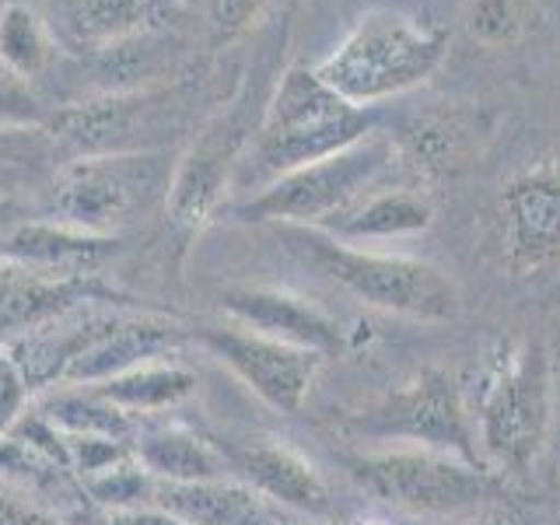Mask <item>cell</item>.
Listing matches in <instances>:
<instances>
[{"label": "cell", "mask_w": 560, "mask_h": 525, "mask_svg": "<svg viewBox=\"0 0 560 525\" xmlns=\"http://www.w3.org/2000/svg\"><path fill=\"white\" fill-rule=\"evenodd\" d=\"M378 130V109L347 102L308 67L280 74L249 151L232 175L228 192L238 200L267 189L280 175L354 148Z\"/></svg>", "instance_id": "6da1fadb"}, {"label": "cell", "mask_w": 560, "mask_h": 525, "mask_svg": "<svg viewBox=\"0 0 560 525\" xmlns=\"http://www.w3.org/2000/svg\"><path fill=\"white\" fill-rule=\"evenodd\" d=\"M480 459L498 477H522L557 434V375L536 337L501 340L469 402Z\"/></svg>", "instance_id": "7a4b0ae2"}, {"label": "cell", "mask_w": 560, "mask_h": 525, "mask_svg": "<svg viewBox=\"0 0 560 525\" xmlns=\"http://www.w3.org/2000/svg\"><path fill=\"white\" fill-rule=\"evenodd\" d=\"M284 39H288V25H280V32H273L270 43L253 57V67L245 70L235 95L218 113H210V119H203L197 133H192V144L179 158V165H175V179L168 192V214L175 224L183 228L207 224V218L228 197L232 175L242 162V154L249 151L262 122V113H267V102L280 81L277 60L284 52Z\"/></svg>", "instance_id": "3957f363"}, {"label": "cell", "mask_w": 560, "mask_h": 525, "mask_svg": "<svg viewBox=\"0 0 560 525\" xmlns=\"http://www.w3.org/2000/svg\"><path fill=\"white\" fill-rule=\"evenodd\" d=\"M294 256L329 284L378 312L413 323H448L463 308L459 284L434 262L413 256H389L326 235L323 228L280 224Z\"/></svg>", "instance_id": "277c9868"}, {"label": "cell", "mask_w": 560, "mask_h": 525, "mask_svg": "<svg viewBox=\"0 0 560 525\" xmlns=\"http://www.w3.org/2000/svg\"><path fill=\"white\" fill-rule=\"evenodd\" d=\"M448 32L420 25L417 18L378 8L358 18L343 43L315 67L332 92L347 102L378 109L402 92L424 84L448 52Z\"/></svg>", "instance_id": "5b68a950"}, {"label": "cell", "mask_w": 560, "mask_h": 525, "mask_svg": "<svg viewBox=\"0 0 560 525\" xmlns=\"http://www.w3.org/2000/svg\"><path fill=\"white\" fill-rule=\"evenodd\" d=\"M175 165L172 151L67 158L43 197V218L116 238L154 207H168Z\"/></svg>", "instance_id": "8992f818"}, {"label": "cell", "mask_w": 560, "mask_h": 525, "mask_svg": "<svg viewBox=\"0 0 560 525\" xmlns=\"http://www.w3.org/2000/svg\"><path fill=\"white\" fill-rule=\"evenodd\" d=\"M197 81L175 78L168 84L140 88V92L57 105L46 130L57 140L63 158L168 151L197 122Z\"/></svg>", "instance_id": "52a82bcc"}, {"label": "cell", "mask_w": 560, "mask_h": 525, "mask_svg": "<svg viewBox=\"0 0 560 525\" xmlns=\"http://www.w3.org/2000/svg\"><path fill=\"white\" fill-rule=\"evenodd\" d=\"M343 469L364 494L402 515L466 518L504 494L498 472L438 448H364L343 455Z\"/></svg>", "instance_id": "ba28073f"}, {"label": "cell", "mask_w": 560, "mask_h": 525, "mask_svg": "<svg viewBox=\"0 0 560 525\" xmlns=\"http://www.w3.org/2000/svg\"><path fill=\"white\" fill-rule=\"evenodd\" d=\"M399 168L393 137L375 130L372 137L358 140L354 148L337 151L323 162L302 165L280 175L267 189L253 197L235 200L232 214L245 224H302L323 228L337 218L368 189L385 183Z\"/></svg>", "instance_id": "9c48e42d"}, {"label": "cell", "mask_w": 560, "mask_h": 525, "mask_svg": "<svg viewBox=\"0 0 560 525\" xmlns=\"http://www.w3.org/2000/svg\"><path fill=\"white\" fill-rule=\"evenodd\" d=\"M347 424L350 431L372 438V442L438 448L483 466L469 399L463 396L459 382L442 368H420L410 382L385 393L368 410L350 417Z\"/></svg>", "instance_id": "30bf717a"}, {"label": "cell", "mask_w": 560, "mask_h": 525, "mask_svg": "<svg viewBox=\"0 0 560 525\" xmlns=\"http://www.w3.org/2000/svg\"><path fill=\"white\" fill-rule=\"evenodd\" d=\"M501 256L522 280L560 270V158L518 168L501 189Z\"/></svg>", "instance_id": "8fae6325"}, {"label": "cell", "mask_w": 560, "mask_h": 525, "mask_svg": "<svg viewBox=\"0 0 560 525\" xmlns=\"http://www.w3.org/2000/svg\"><path fill=\"white\" fill-rule=\"evenodd\" d=\"M197 340L224 361L232 372L249 385V389L280 413H298L315 385V375L323 368V354L280 343L253 329H221L207 326L197 332Z\"/></svg>", "instance_id": "7c38bea8"}, {"label": "cell", "mask_w": 560, "mask_h": 525, "mask_svg": "<svg viewBox=\"0 0 560 525\" xmlns=\"http://www.w3.org/2000/svg\"><path fill=\"white\" fill-rule=\"evenodd\" d=\"M389 137L399 168L410 172L417 183H434L477 162L490 140V119L466 105H438L399 122Z\"/></svg>", "instance_id": "4fadbf2b"}, {"label": "cell", "mask_w": 560, "mask_h": 525, "mask_svg": "<svg viewBox=\"0 0 560 525\" xmlns=\"http://www.w3.org/2000/svg\"><path fill=\"white\" fill-rule=\"evenodd\" d=\"M183 340L186 329L158 315H102L92 340L63 368L60 385H102L130 368L175 354Z\"/></svg>", "instance_id": "5bb4252c"}, {"label": "cell", "mask_w": 560, "mask_h": 525, "mask_svg": "<svg viewBox=\"0 0 560 525\" xmlns=\"http://www.w3.org/2000/svg\"><path fill=\"white\" fill-rule=\"evenodd\" d=\"M221 305L238 326L262 332V337L280 340V343L315 350V354H323V358H337L347 347L343 326L332 319L326 308L291 291L259 288V284L228 288L221 294Z\"/></svg>", "instance_id": "9a60e30c"}, {"label": "cell", "mask_w": 560, "mask_h": 525, "mask_svg": "<svg viewBox=\"0 0 560 525\" xmlns=\"http://www.w3.org/2000/svg\"><path fill=\"white\" fill-rule=\"evenodd\" d=\"M119 253V238L32 214L0 238V259L52 280H95Z\"/></svg>", "instance_id": "2e32d148"}, {"label": "cell", "mask_w": 560, "mask_h": 525, "mask_svg": "<svg viewBox=\"0 0 560 525\" xmlns=\"http://www.w3.org/2000/svg\"><path fill=\"white\" fill-rule=\"evenodd\" d=\"M162 0H46L43 18L60 52L92 60L154 25Z\"/></svg>", "instance_id": "e0dca14e"}, {"label": "cell", "mask_w": 560, "mask_h": 525, "mask_svg": "<svg viewBox=\"0 0 560 525\" xmlns=\"http://www.w3.org/2000/svg\"><path fill=\"white\" fill-rule=\"evenodd\" d=\"M109 298L102 280H52L0 259V340L39 329L60 315Z\"/></svg>", "instance_id": "ac0fdd59"}, {"label": "cell", "mask_w": 560, "mask_h": 525, "mask_svg": "<svg viewBox=\"0 0 560 525\" xmlns=\"http://www.w3.org/2000/svg\"><path fill=\"white\" fill-rule=\"evenodd\" d=\"M434 221V203L420 183H399L389 186V179L372 186L340 210L337 218H329L323 224V232L350 242V245H364V242H385V238H402V235H420L428 232Z\"/></svg>", "instance_id": "d6986e66"}, {"label": "cell", "mask_w": 560, "mask_h": 525, "mask_svg": "<svg viewBox=\"0 0 560 525\" xmlns=\"http://www.w3.org/2000/svg\"><path fill=\"white\" fill-rule=\"evenodd\" d=\"M151 504L183 518L186 525H273L270 501L232 477L192 483L154 480Z\"/></svg>", "instance_id": "ffe728a7"}, {"label": "cell", "mask_w": 560, "mask_h": 525, "mask_svg": "<svg viewBox=\"0 0 560 525\" xmlns=\"http://www.w3.org/2000/svg\"><path fill=\"white\" fill-rule=\"evenodd\" d=\"M235 459H238V472L245 477V483L259 490L267 501L294 508V512H308V515H323L329 508V494H326L319 469H315L302 452L277 445V442H256L249 448H242Z\"/></svg>", "instance_id": "44dd1931"}, {"label": "cell", "mask_w": 560, "mask_h": 525, "mask_svg": "<svg viewBox=\"0 0 560 525\" xmlns=\"http://www.w3.org/2000/svg\"><path fill=\"white\" fill-rule=\"evenodd\" d=\"M133 455L154 480H165V483H192V480L228 477L224 452H218L197 431H186L179 424L137 428Z\"/></svg>", "instance_id": "7402d4cb"}, {"label": "cell", "mask_w": 560, "mask_h": 525, "mask_svg": "<svg viewBox=\"0 0 560 525\" xmlns=\"http://www.w3.org/2000/svg\"><path fill=\"white\" fill-rule=\"evenodd\" d=\"M63 162L46 127H0V200H43Z\"/></svg>", "instance_id": "603a6c76"}, {"label": "cell", "mask_w": 560, "mask_h": 525, "mask_svg": "<svg viewBox=\"0 0 560 525\" xmlns=\"http://www.w3.org/2000/svg\"><path fill=\"white\" fill-rule=\"evenodd\" d=\"M98 396H105L119 407L122 413H158V410H172L186 402L197 393V375L189 372L186 364H175L168 358L162 361H148L140 368H130L102 385H92Z\"/></svg>", "instance_id": "cb8c5ba5"}, {"label": "cell", "mask_w": 560, "mask_h": 525, "mask_svg": "<svg viewBox=\"0 0 560 525\" xmlns=\"http://www.w3.org/2000/svg\"><path fill=\"white\" fill-rule=\"evenodd\" d=\"M39 413L60 434L74 438H113V442H133L137 420L113 407L109 399L98 396L92 385H57L43 402Z\"/></svg>", "instance_id": "d4e9b609"}, {"label": "cell", "mask_w": 560, "mask_h": 525, "mask_svg": "<svg viewBox=\"0 0 560 525\" xmlns=\"http://www.w3.org/2000/svg\"><path fill=\"white\" fill-rule=\"evenodd\" d=\"M57 52L60 49L46 28L43 11L22 4V0L0 8V67L28 84H39L57 63Z\"/></svg>", "instance_id": "484cf974"}, {"label": "cell", "mask_w": 560, "mask_h": 525, "mask_svg": "<svg viewBox=\"0 0 560 525\" xmlns=\"http://www.w3.org/2000/svg\"><path fill=\"white\" fill-rule=\"evenodd\" d=\"M539 18L536 0H469L463 25L466 35L480 46H515L533 32Z\"/></svg>", "instance_id": "4316f807"}, {"label": "cell", "mask_w": 560, "mask_h": 525, "mask_svg": "<svg viewBox=\"0 0 560 525\" xmlns=\"http://www.w3.org/2000/svg\"><path fill=\"white\" fill-rule=\"evenodd\" d=\"M81 494L113 512H133V508H148L154 498V477L137 463V455L122 459L102 472H92V477L81 480Z\"/></svg>", "instance_id": "83f0119b"}, {"label": "cell", "mask_w": 560, "mask_h": 525, "mask_svg": "<svg viewBox=\"0 0 560 525\" xmlns=\"http://www.w3.org/2000/svg\"><path fill=\"white\" fill-rule=\"evenodd\" d=\"M52 105L43 102L39 88L0 67V127H46Z\"/></svg>", "instance_id": "f1b7e54d"}, {"label": "cell", "mask_w": 560, "mask_h": 525, "mask_svg": "<svg viewBox=\"0 0 560 525\" xmlns=\"http://www.w3.org/2000/svg\"><path fill=\"white\" fill-rule=\"evenodd\" d=\"M28 399H32V389L25 375L18 372V364L0 354V438H8L11 428L28 413Z\"/></svg>", "instance_id": "f546056e"}, {"label": "cell", "mask_w": 560, "mask_h": 525, "mask_svg": "<svg viewBox=\"0 0 560 525\" xmlns=\"http://www.w3.org/2000/svg\"><path fill=\"white\" fill-rule=\"evenodd\" d=\"M203 8H207L210 25L228 39V35H238L249 28L259 18V11L267 8V0H203Z\"/></svg>", "instance_id": "4dcf8cb0"}, {"label": "cell", "mask_w": 560, "mask_h": 525, "mask_svg": "<svg viewBox=\"0 0 560 525\" xmlns=\"http://www.w3.org/2000/svg\"><path fill=\"white\" fill-rule=\"evenodd\" d=\"M0 525H63V522L57 515L43 512L39 504L0 490Z\"/></svg>", "instance_id": "1f68e13d"}, {"label": "cell", "mask_w": 560, "mask_h": 525, "mask_svg": "<svg viewBox=\"0 0 560 525\" xmlns=\"http://www.w3.org/2000/svg\"><path fill=\"white\" fill-rule=\"evenodd\" d=\"M109 525H186V522L148 504V508H133V512H113Z\"/></svg>", "instance_id": "d6a6232c"}, {"label": "cell", "mask_w": 560, "mask_h": 525, "mask_svg": "<svg viewBox=\"0 0 560 525\" xmlns=\"http://www.w3.org/2000/svg\"><path fill=\"white\" fill-rule=\"evenodd\" d=\"M459 525H525L512 508H504V504H490V508H483V512H472V515H466Z\"/></svg>", "instance_id": "836d02e7"}, {"label": "cell", "mask_w": 560, "mask_h": 525, "mask_svg": "<svg viewBox=\"0 0 560 525\" xmlns=\"http://www.w3.org/2000/svg\"><path fill=\"white\" fill-rule=\"evenodd\" d=\"M28 214V203H14V200H0V238H4L14 224H22Z\"/></svg>", "instance_id": "e575fe53"}, {"label": "cell", "mask_w": 560, "mask_h": 525, "mask_svg": "<svg viewBox=\"0 0 560 525\" xmlns=\"http://www.w3.org/2000/svg\"><path fill=\"white\" fill-rule=\"evenodd\" d=\"M347 525H393L389 518H375V515H358V518H350Z\"/></svg>", "instance_id": "d590c367"}, {"label": "cell", "mask_w": 560, "mask_h": 525, "mask_svg": "<svg viewBox=\"0 0 560 525\" xmlns=\"http://www.w3.org/2000/svg\"><path fill=\"white\" fill-rule=\"evenodd\" d=\"M557 434H560V389H557Z\"/></svg>", "instance_id": "8d00e7d4"}]
</instances>
